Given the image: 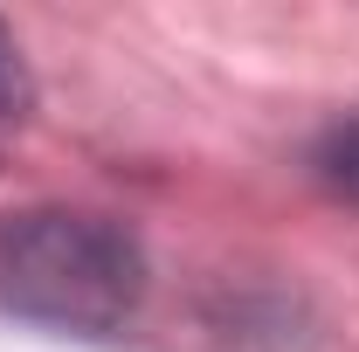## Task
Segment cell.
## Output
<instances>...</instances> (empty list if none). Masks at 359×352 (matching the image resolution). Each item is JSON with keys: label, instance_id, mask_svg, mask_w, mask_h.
<instances>
[{"label": "cell", "instance_id": "cell-1", "mask_svg": "<svg viewBox=\"0 0 359 352\" xmlns=\"http://www.w3.org/2000/svg\"><path fill=\"white\" fill-rule=\"evenodd\" d=\"M0 297L55 332H118L145 297V256L104 215L28 208L0 221Z\"/></svg>", "mask_w": 359, "mask_h": 352}, {"label": "cell", "instance_id": "cell-2", "mask_svg": "<svg viewBox=\"0 0 359 352\" xmlns=\"http://www.w3.org/2000/svg\"><path fill=\"white\" fill-rule=\"evenodd\" d=\"M311 166H318V180H325L332 194L359 201V118H353V125H332V132L318 138Z\"/></svg>", "mask_w": 359, "mask_h": 352}, {"label": "cell", "instance_id": "cell-3", "mask_svg": "<svg viewBox=\"0 0 359 352\" xmlns=\"http://www.w3.org/2000/svg\"><path fill=\"white\" fill-rule=\"evenodd\" d=\"M21 111V62H14V42H7V28H0V125Z\"/></svg>", "mask_w": 359, "mask_h": 352}]
</instances>
